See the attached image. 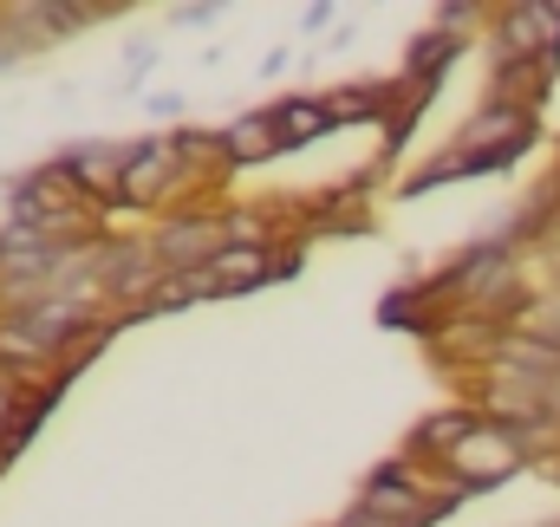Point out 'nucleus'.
<instances>
[{
    "label": "nucleus",
    "instance_id": "obj_7",
    "mask_svg": "<svg viewBox=\"0 0 560 527\" xmlns=\"http://www.w3.org/2000/svg\"><path fill=\"white\" fill-rule=\"evenodd\" d=\"M482 423H489V417H482L476 403H463V397H456V403H443V410H430V417H418V423H411L405 449H411V456H423V462H443V456H450L456 443H469Z\"/></svg>",
    "mask_w": 560,
    "mask_h": 527
},
{
    "label": "nucleus",
    "instance_id": "obj_3",
    "mask_svg": "<svg viewBox=\"0 0 560 527\" xmlns=\"http://www.w3.org/2000/svg\"><path fill=\"white\" fill-rule=\"evenodd\" d=\"M229 248L222 235V209H170L156 229H150V255L163 273H202Z\"/></svg>",
    "mask_w": 560,
    "mask_h": 527
},
{
    "label": "nucleus",
    "instance_id": "obj_6",
    "mask_svg": "<svg viewBox=\"0 0 560 527\" xmlns=\"http://www.w3.org/2000/svg\"><path fill=\"white\" fill-rule=\"evenodd\" d=\"M319 98L332 112V131H372V125L398 118V79H346Z\"/></svg>",
    "mask_w": 560,
    "mask_h": 527
},
{
    "label": "nucleus",
    "instance_id": "obj_11",
    "mask_svg": "<svg viewBox=\"0 0 560 527\" xmlns=\"http://www.w3.org/2000/svg\"><path fill=\"white\" fill-rule=\"evenodd\" d=\"M430 26H443V33L469 39L476 26L489 33V7H482V0H443V7H430Z\"/></svg>",
    "mask_w": 560,
    "mask_h": 527
},
{
    "label": "nucleus",
    "instance_id": "obj_5",
    "mask_svg": "<svg viewBox=\"0 0 560 527\" xmlns=\"http://www.w3.org/2000/svg\"><path fill=\"white\" fill-rule=\"evenodd\" d=\"M555 79H560V59H502V66H489L482 105H509V112L541 118L548 98H555Z\"/></svg>",
    "mask_w": 560,
    "mask_h": 527
},
{
    "label": "nucleus",
    "instance_id": "obj_9",
    "mask_svg": "<svg viewBox=\"0 0 560 527\" xmlns=\"http://www.w3.org/2000/svg\"><path fill=\"white\" fill-rule=\"evenodd\" d=\"M222 143H229V169H268V163H280V156H287V150H280L275 105L229 118V125H222Z\"/></svg>",
    "mask_w": 560,
    "mask_h": 527
},
{
    "label": "nucleus",
    "instance_id": "obj_10",
    "mask_svg": "<svg viewBox=\"0 0 560 527\" xmlns=\"http://www.w3.org/2000/svg\"><path fill=\"white\" fill-rule=\"evenodd\" d=\"M275 125H280V150L293 156V150H306V143H319L332 131V112H326L319 92H287V98H275Z\"/></svg>",
    "mask_w": 560,
    "mask_h": 527
},
{
    "label": "nucleus",
    "instance_id": "obj_15",
    "mask_svg": "<svg viewBox=\"0 0 560 527\" xmlns=\"http://www.w3.org/2000/svg\"><path fill=\"white\" fill-rule=\"evenodd\" d=\"M300 33H332V7H326V0H313V7L300 13Z\"/></svg>",
    "mask_w": 560,
    "mask_h": 527
},
{
    "label": "nucleus",
    "instance_id": "obj_16",
    "mask_svg": "<svg viewBox=\"0 0 560 527\" xmlns=\"http://www.w3.org/2000/svg\"><path fill=\"white\" fill-rule=\"evenodd\" d=\"M287 66H293V52H287V46H280V52H268V59H261V79H280V72H287Z\"/></svg>",
    "mask_w": 560,
    "mask_h": 527
},
{
    "label": "nucleus",
    "instance_id": "obj_2",
    "mask_svg": "<svg viewBox=\"0 0 560 527\" xmlns=\"http://www.w3.org/2000/svg\"><path fill=\"white\" fill-rule=\"evenodd\" d=\"M436 469H443V482H450V489L469 502V495H489V489H502L509 476H522V469H535V462L522 456V443H515L509 430L482 423V430H476L469 443H456V449H450Z\"/></svg>",
    "mask_w": 560,
    "mask_h": 527
},
{
    "label": "nucleus",
    "instance_id": "obj_13",
    "mask_svg": "<svg viewBox=\"0 0 560 527\" xmlns=\"http://www.w3.org/2000/svg\"><path fill=\"white\" fill-rule=\"evenodd\" d=\"M26 397H33V391H20V385H13V378L0 372V436L13 430V417H20V403H26Z\"/></svg>",
    "mask_w": 560,
    "mask_h": 527
},
{
    "label": "nucleus",
    "instance_id": "obj_1",
    "mask_svg": "<svg viewBox=\"0 0 560 527\" xmlns=\"http://www.w3.org/2000/svg\"><path fill=\"white\" fill-rule=\"evenodd\" d=\"M131 156H138V137L131 143L125 137H79V143L59 150V169H66L72 196L112 222V215H125V169H131Z\"/></svg>",
    "mask_w": 560,
    "mask_h": 527
},
{
    "label": "nucleus",
    "instance_id": "obj_14",
    "mask_svg": "<svg viewBox=\"0 0 560 527\" xmlns=\"http://www.w3.org/2000/svg\"><path fill=\"white\" fill-rule=\"evenodd\" d=\"M143 112H150L156 125H176V118H183V92H150V98H143Z\"/></svg>",
    "mask_w": 560,
    "mask_h": 527
},
{
    "label": "nucleus",
    "instance_id": "obj_12",
    "mask_svg": "<svg viewBox=\"0 0 560 527\" xmlns=\"http://www.w3.org/2000/svg\"><path fill=\"white\" fill-rule=\"evenodd\" d=\"M163 20H170V26H222L229 7H222V0H176Z\"/></svg>",
    "mask_w": 560,
    "mask_h": 527
},
{
    "label": "nucleus",
    "instance_id": "obj_4",
    "mask_svg": "<svg viewBox=\"0 0 560 527\" xmlns=\"http://www.w3.org/2000/svg\"><path fill=\"white\" fill-rule=\"evenodd\" d=\"M183 202V163L170 131L138 137V156L125 169V215H150V209H176Z\"/></svg>",
    "mask_w": 560,
    "mask_h": 527
},
{
    "label": "nucleus",
    "instance_id": "obj_17",
    "mask_svg": "<svg viewBox=\"0 0 560 527\" xmlns=\"http://www.w3.org/2000/svg\"><path fill=\"white\" fill-rule=\"evenodd\" d=\"M555 527H560V522H555Z\"/></svg>",
    "mask_w": 560,
    "mask_h": 527
},
{
    "label": "nucleus",
    "instance_id": "obj_8",
    "mask_svg": "<svg viewBox=\"0 0 560 527\" xmlns=\"http://www.w3.org/2000/svg\"><path fill=\"white\" fill-rule=\"evenodd\" d=\"M443 306H436V293H430V280H405V286H392L385 300H378V326L385 332H405V339H436L443 332Z\"/></svg>",
    "mask_w": 560,
    "mask_h": 527
}]
</instances>
